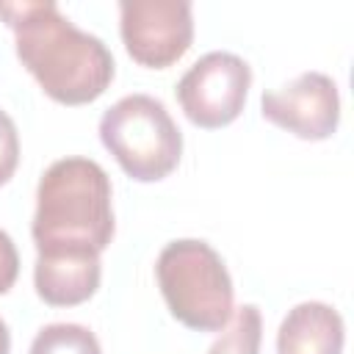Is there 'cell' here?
<instances>
[{
	"instance_id": "cell-1",
	"label": "cell",
	"mask_w": 354,
	"mask_h": 354,
	"mask_svg": "<svg viewBox=\"0 0 354 354\" xmlns=\"http://www.w3.org/2000/svg\"><path fill=\"white\" fill-rule=\"evenodd\" d=\"M0 17L14 30L22 66L41 91L61 105H88L105 94L116 64L105 41L80 30L53 0L0 3Z\"/></svg>"
},
{
	"instance_id": "cell-2",
	"label": "cell",
	"mask_w": 354,
	"mask_h": 354,
	"mask_svg": "<svg viewBox=\"0 0 354 354\" xmlns=\"http://www.w3.org/2000/svg\"><path fill=\"white\" fill-rule=\"evenodd\" d=\"M36 249L88 246L100 254L113 238L111 180L91 158H61L47 166L36 188L30 224Z\"/></svg>"
},
{
	"instance_id": "cell-3",
	"label": "cell",
	"mask_w": 354,
	"mask_h": 354,
	"mask_svg": "<svg viewBox=\"0 0 354 354\" xmlns=\"http://www.w3.org/2000/svg\"><path fill=\"white\" fill-rule=\"evenodd\" d=\"M158 288L169 313L194 332H221L232 318L235 288L221 254L199 238H180L160 249Z\"/></svg>"
},
{
	"instance_id": "cell-4",
	"label": "cell",
	"mask_w": 354,
	"mask_h": 354,
	"mask_svg": "<svg viewBox=\"0 0 354 354\" xmlns=\"http://www.w3.org/2000/svg\"><path fill=\"white\" fill-rule=\"evenodd\" d=\"M100 141L138 183L169 177L183 155V133L166 105L149 94H127L100 119Z\"/></svg>"
},
{
	"instance_id": "cell-5",
	"label": "cell",
	"mask_w": 354,
	"mask_h": 354,
	"mask_svg": "<svg viewBox=\"0 0 354 354\" xmlns=\"http://www.w3.org/2000/svg\"><path fill=\"white\" fill-rule=\"evenodd\" d=\"M249 86V64L235 53L213 50L188 66L174 91L191 124L202 130H218L241 116Z\"/></svg>"
},
{
	"instance_id": "cell-6",
	"label": "cell",
	"mask_w": 354,
	"mask_h": 354,
	"mask_svg": "<svg viewBox=\"0 0 354 354\" xmlns=\"http://www.w3.org/2000/svg\"><path fill=\"white\" fill-rule=\"evenodd\" d=\"M119 33L136 64L166 69L194 41V8L188 0H124L119 3Z\"/></svg>"
},
{
	"instance_id": "cell-7",
	"label": "cell",
	"mask_w": 354,
	"mask_h": 354,
	"mask_svg": "<svg viewBox=\"0 0 354 354\" xmlns=\"http://www.w3.org/2000/svg\"><path fill=\"white\" fill-rule=\"evenodd\" d=\"M263 119L293 133L301 141H324L335 136L340 124V94L337 83L324 72H301L279 88L263 91Z\"/></svg>"
},
{
	"instance_id": "cell-8",
	"label": "cell",
	"mask_w": 354,
	"mask_h": 354,
	"mask_svg": "<svg viewBox=\"0 0 354 354\" xmlns=\"http://www.w3.org/2000/svg\"><path fill=\"white\" fill-rule=\"evenodd\" d=\"M33 285L44 304L75 307L88 301L102 277L100 252L88 246H41L36 249Z\"/></svg>"
},
{
	"instance_id": "cell-9",
	"label": "cell",
	"mask_w": 354,
	"mask_h": 354,
	"mask_svg": "<svg viewBox=\"0 0 354 354\" xmlns=\"http://www.w3.org/2000/svg\"><path fill=\"white\" fill-rule=\"evenodd\" d=\"M343 318L324 301L290 307L277 329V354H343Z\"/></svg>"
},
{
	"instance_id": "cell-10",
	"label": "cell",
	"mask_w": 354,
	"mask_h": 354,
	"mask_svg": "<svg viewBox=\"0 0 354 354\" xmlns=\"http://www.w3.org/2000/svg\"><path fill=\"white\" fill-rule=\"evenodd\" d=\"M263 315L254 304H243L232 313L224 332L207 348V354H260Z\"/></svg>"
},
{
	"instance_id": "cell-11",
	"label": "cell",
	"mask_w": 354,
	"mask_h": 354,
	"mask_svg": "<svg viewBox=\"0 0 354 354\" xmlns=\"http://www.w3.org/2000/svg\"><path fill=\"white\" fill-rule=\"evenodd\" d=\"M28 354H102V348L83 324H47L36 332Z\"/></svg>"
},
{
	"instance_id": "cell-12",
	"label": "cell",
	"mask_w": 354,
	"mask_h": 354,
	"mask_svg": "<svg viewBox=\"0 0 354 354\" xmlns=\"http://www.w3.org/2000/svg\"><path fill=\"white\" fill-rule=\"evenodd\" d=\"M19 166V133L14 119L0 111V185H6Z\"/></svg>"
},
{
	"instance_id": "cell-13",
	"label": "cell",
	"mask_w": 354,
	"mask_h": 354,
	"mask_svg": "<svg viewBox=\"0 0 354 354\" xmlns=\"http://www.w3.org/2000/svg\"><path fill=\"white\" fill-rule=\"evenodd\" d=\"M19 277V254L6 230H0V296L14 288Z\"/></svg>"
},
{
	"instance_id": "cell-14",
	"label": "cell",
	"mask_w": 354,
	"mask_h": 354,
	"mask_svg": "<svg viewBox=\"0 0 354 354\" xmlns=\"http://www.w3.org/2000/svg\"><path fill=\"white\" fill-rule=\"evenodd\" d=\"M0 354H11V332L3 318H0Z\"/></svg>"
}]
</instances>
